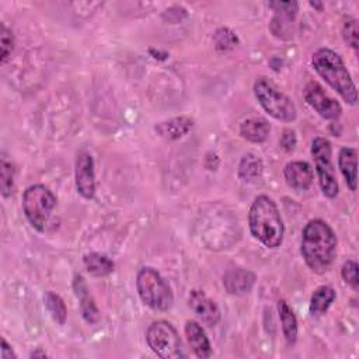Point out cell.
Segmentation results:
<instances>
[{
    "mask_svg": "<svg viewBox=\"0 0 359 359\" xmlns=\"http://www.w3.org/2000/svg\"><path fill=\"white\" fill-rule=\"evenodd\" d=\"M337 236L321 219H311L302 231L300 252L306 265L314 273H325L337 257Z\"/></svg>",
    "mask_w": 359,
    "mask_h": 359,
    "instance_id": "cell-1",
    "label": "cell"
},
{
    "mask_svg": "<svg viewBox=\"0 0 359 359\" xmlns=\"http://www.w3.org/2000/svg\"><path fill=\"white\" fill-rule=\"evenodd\" d=\"M248 227L255 240L268 248H278L283 241L285 226L279 209L268 195H258L248 212Z\"/></svg>",
    "mask_w": 359,
    "mask_h": 359,
    "instance_id": "cell-2",
    "label": "cell"
},
{
    "mask_svg": "<svg viewBox=\"0 0 359 359\" xmlns=\"http://www.w3.org/2000/svg\"><path fill=\"white\" fill-rule=\"evenodd\" d=\"M311 66L317 74L325 80V83L335 90L341 98L355 105L358 101V90L348 72L342 57L330 48H318L311 55Z\"/></svg>",
    "mask_w": 359,
    "mask_h": 359,
    "instance_id": "cell-3",
    "label": "cell"
},
{
    "mask_svg": "<svg viewBox=\"0 0 359 359\" xmlns=\"http://www.w3.org/2000/svg\"><path fill=\"white\" fill-rule=\"evenodd\" d=\"M136 289L142 302L154 311H167L174 303V294L167 280L151 266H143L136 275Z\"/></svg>",
    "mask_w": 359,
    "mask_h": 359,
    "instance_id": "cell-4",
    "label": "cell"
},
{
    "mask_svg": "<svg viewBox=\"0 0 359 359\" xmlns=\"http://www.w3.org/2000/svg\"><path fill=\"white\" fill-rule=\"evenodd\" d=\"M254 94L262 109L276 121L293 122L296 119V105L269 79H257L254 83Z\"/></svg>",
    "mask_w": 359,
    "mask_h": 359,
    "instance_id": "cell-5",
    "label": "cell"
},
{
    "mask_svg": "<svg viewBox=\"0 0 359 359\" xmlns=\"http://www.w3.org/2000/svg\"><path fill=\"white\" fill-rule=\"evenodd\" d=\"M22 212L29 224L39 233L45 231L53 208L56 206V196L53 192L42 185H29L21 198Z\"/></svg>",
    "mask_w": 359,
    "mask_h": 359,
    "instance_id": "cell-6",
    "label": "cell"
},
{
    "mask_svg": "<svg viewBox=\"0 0 359 359\" xmlns=\"http://www.w3.org/2000/svg\"><path fill=\"white\" fill-rule=\"evenodd\" d=\"M146 342L153 353H156L158 358L177 359L187 356L177 330L168 321H153L147 327Z\"/></svg>",
    "mask_w": 359,
    "mask_h": 359,
    "instance_id": "cell-7",
    "label": "cell"
},
{
    "mask_svg": "<svg viewBox=\"0 0 359 359\" xmlns=\"http://www.w3.org/2000/svg\"><path fill=\"white\" fill-rule=\"evenodd\" d=\"M311 157L314 160V167L318 178L320 188L327 198H335L339 192L335 168L332 164V147L328 139L317 136L311 142L310 149Z\"/></svg>",
    "mask_w": 359,
    "mask_h": 359,
    "instance_id": "cell-8",
    "label": "cell"
},
{
    "mask_svg": "<svg viewBox=\"0 0 359 359\" xmlns=\"http://www.w3.org/2000/svg\"><path fill=\"white\" fill-rule=\"evenodd\" d=\"M304 101L324 119H338L342 114L341 104L330 97L317 81H310L303 90Z\"/></svg>",
    "mask_w": 359,
    "mask_h": 359,
    "instance_id": "cell-9",
    "label": "cell"
},
{
    "mask_svg": "<svg viewBox=\"0 0 359 359\" xmlns=\"http://www.w3.org/2000/svg\"><path fill=\"white\" fill-rule=\"evenodd\" d=\"M269 7L275 11L271 21V32L279 39L292 38V25L297 15L299 3L296 1H271Z\"/></svg>",
    "mask_w": 359,
    "mask_h": 359,
    "instance_id": "cell-10",
    "label": "cell"
},
{
    "mask_svg": "<svg viewBox=\"0 0 359 359\" xmlns=\"http://www.w3.org/2000/svg\"><path fill=\"white\" fill-rule=\"evenodd\" d=\"M74 184L77 192L84 199H93L95 195V170L94 160L88 151H80L74 164Z\"/></svg>",
    "mask_w": 359,
    "mask_h": 359,
    "instance_id": "cell-11",
    "label": "cell"
},
{
    "mask_svg": "<svg viewBox=\"0 0 359 359\" xmlns=\"http://www.w3.org/2000/svg\"><path fill=\"white\" fill-rule=\"evenodd\" d=\"M189 307L208 327H215L220 321V310L217 304L209 299L202 290H192L188 297Z\"/></svg>",
    "mask_w": 359,
    "mask_h": 359,
    "instance_id": "cell-12",
    "label": "cell"
},
{
    "mask_svg": "<svg viewBox=\"0 0 359 359\" xmlns=\"http://www.w3.org/2000/svg\"><path fill=\"white\" fill-rule=\"evenodd\" d=\"M255 273L244 268H230L223 273V286L230 294L241 296L248 293L255 283Z\"/></svg>",
    "mask_w": 359,
    "mask_h": 359,
    "instance_id": "cell-13",
    "label": "cell"
},
{
    "mask_svg": "<svg viewBox=\"0 0 359 359\" xmlns=\"http://www.w3.org/2000/svg\"><path fill=\"white\" fill-rule=\"evenodd\" d=\"M286 184L294 191H307L313 184V170L306 161H290L283 168Z\"/></svg>",
    "mask_w": 359,
    "mask_h": 359,
    "instance_id": "cell-14",
    "label": "cell"
},
{
    "mask_svg": "<svg viewBox=\"0 0 359 359\" xmlns=\"http://www.w3.org/2000/svg\"><path fill=\"white\" fill-rule=\"evenodd\" d=\"M73 290L76 297L80 302V311L88 324H95L100 320V311L98 307L93 299V296L88 292V287L84 282V278L81 275H74L73 278Z\"/></svg>",
    "mask_w": 359,
    "mask_h": 359,
    "instance_id": "cell-15",
    "label": "cell"
},
{
    "mask_svg": "<svg viewBox=\"0 0 359 359\" xmlns=\"http://www.w3.org/2000/svg\"><path fill=\"white\" fill-rule=\"evenodd\" d=\"M184 331L195 356L202 359L212 356V346H210L209 338L206 337L205 330L202 328V325H199V323L194 320H188L185 323Z\"/></svg>",
    "mask_w": 359,
    "mask_h": 359,
    "instance_id": "cell-16",
    "label": "cell"
},
{
    "mask_svg": "<svg viewBox=\"0 0 359 359\" xmlns=\"http://www.w3.org/2000/svg\"><path fill=\"white\" fill-rule=\"evenodd\" d=\"M194 128V119L191 116H175L168 121H163L154 126L157 135L167 140H177L185 136Z\"/></svg>",
    "mask_w": 359,
    "mask_h": 359,
    "instance_id": "cell-17",
    "label": "cell"
},
{
    "mask_svg": "<svg viewBox=\"0 0 359 359\" xmlns=\"http://www.w3.org/2000/svg\"><path fill=\"white\" fill-rule=\"evenodd\" d=\"M356 158L358 150L355 147H342L338 154V167L339 171L351 191H356Z\"/></svg>",
    "mask_w": 359,
    "mask_h": 359,
    "instance_id": "cell-18",
    "label": "cell"
},
{
    "mask_svg": "<svg viewBox=\"0 0 359 359\" xmlns=\"http://www.w3.org/2000/svg\"><path fill=\"white\" fill-rule=\"evenodd\" d=\"M271 125L265 118H248L240 126V135L243 139L251 143H262L268 139Z\"/></svg>",
    "mask_w": 359,
    "mask_h": 359,
    "instance_id": "cell-19",
    "label": "cell"
},
{
    "mask_svg": "<svg viewBox=\"0 0 359 359\" xmlns=\"http://www.w3.org/2000/svg\"><path fill=\"white\" fill-rule=\"evenodd\" d=\"M262 172L264 164L258 156H255L254 153H247L241 157L237 174L243 182L254 184L262 177Z\"/></svg>",
    "mask_w": 359,
    "mask_h": 359,
    "instance_id": "cell-20",
    "label": "cell"
},
{
    "mask_svg": "<svg viewBox=\"0 0 359 359\" xmlns=\"http://www.w3.org/2000/svg\"><path fill=\"white\" fill-rule=\"evenodd\" d=\"M278 314L286 342L289 345H294L297 341V318L286 300L278 302Z\"/></svg>",
    "mask_w": 359,
    "mask_h": 359,
    "instance_id": "cell-21",
    "label": "cell"
},
{
    "mask_svg": "<svg viewBox=\"0 0 359 359\" xmlns=\"http://www.w3.org/2000/svg\"><path fill=\"white\" fill-rule=\"evenodd\" d=\"M335 297H337V293L331 286L328 285L318 286L310 297V313L313 316L325 314L331 307V304L334 303Z\"/></svg>",
    "mask_w": 359,
    "mask_h": 359,
    "instance_id": "cell-22",
    "label": "cell"
},
{
    "mask_svg": "<svg viewBox=\"0 0 359 359\" xmlns=\"http://www.w3.org/2000/svg\"><path fill=\"white\" fill-rule=\"evenodd\" d=\"M83 262H84L86 269L94 276L109 275L115 268L114 261L111 258H108L107 255L100 254V252L86 254L84 258H83Z\"/></svg>",
    "mask_w": 359,
    "mask_h": 359,
    "instance_id": "cell-23",
    "label": "cell"
},
{
    "mask_svg": "<svg viewBox=\"0 0 359 359\" xmlns=\"http://www.w3.org/2000/svg\"><path fill=\"white\" fill-rule=\"evenodd\" d=\"M43 302H45V306H46L50 317L53 318V321L63 325L67 318V309H66L63 299L53 292H48L43 297Z\"/></svg>",
    "mask_w": 359,
    "mask_h": 359,
    "instance_id": "cell-24",
    "label": "cell"
},
{
    "mask_svg": "<svg viewBox=\"0 0 359 359\" xmlns=\"http://www.w3.org/2000/svg\"><path fill=\"white\" fill-rule=\"evenodd\" d=\"M0 188L4 198L10 196L14 188V167L4 157L0 161Z\"/></svg>",
    "mask_w": 359,
    "mask_h": 359,
    "instance_id": "cell-25",
    "label": "cell"
},
{
    "mask_svg": "<svg viewBox=\"0 0 359 359\" xmlns=\"http://www.w3.org/2000/svg\"><path fill=\"white\" fill-rule=\"evenodd\" d=\"M238 39L236 34L229 28H219L213 35V43L215 48L220 52H226L233 49L237 45Z\"/></svg>",
    "mask_w": 359,
    "mask_h": 359,
    "instance_id": "cell-26",
    "label": "cell"
},
{
    "mask_svg": "<svg viewBox=\"0 0 359 359\" xmlns=\"http://www.w3.org/2000/svg\"><path fill=\"white\" fill-rule=\"evenodd\" d=\"M14 49V36L13 32L6 27L1 25V34H0V59L1 63H7V60L11 56V52Z\"/></svg>",
    "mask_w": 359,
    "mask_h": 359,
    "instance_id": "cell-27",
    "label": "cell"
},
{
    "mask_svg": "<svg viewBox=\"0 0 359 359\" xmlns=\"http://www.w3.org/2000/svg\"><path fill=\"white\" fill-rule=\"evenodd\" d=\"M342 36L345 42L358 52V20L348 17L342 25Z\"/></svg>",
    "mask_w": 359,
    "mask_h": 359,
    "instance_id": "cell-28",
    "label": "cell"
},
{
    "mask_svg": "<svg viewBox=\"0 0 359 359\" xmlns=\"http://www.w3.org/2000/svg\"><path fill=\"white\" fill-rule=\"evenodd\" d=\"M341 275L342 279L345 280L346 285H349L353 290H358L359 282H358V264L353 259H348L344 262L341 268Z\"/></svg>",
    "mask_w": 359,
    "mask_h": 359,
    "instance_id": "cell-29",
    "label": "cell"
},
{
    "mask_svg": "<svg viewBox=\"0 0 359 359\" xmlns=\"http://www.w3.org/2000/svg\"><path fill=\"white\" fill-rule=\"evenodd\" d=\"M280 147L285 150V151H292L297 143V137H296V133L294 130L292 129H283L282 132V136H280Z\"/></svg>",
    "mask_w": 359,
    "mask_h": 359,
    "instance_id": "cell-30",
    "label": "cell"
},
{
    "mask_svg": "<svg viewBox=\"0 0 359 359\" xmlns=\"http://www.w3.org/2000/svg\"><path fill=\"white\" fill-rule=\"evenodd\" d=\"M11 358L15 359L17 355L14 353V351L11 349L8 342L4 338H1V359H11Z\"/></svg>",
    "mask_w": 359,
    "mask_h": 359,
    "instance_id": "cell-31",
    "label": "cell"
},
{
    "mask_svg": "<svg viewBox=\"0 0 359 359\" xmlns=\"http://www.w3.org/2000/svg\"><path fill=\"white\" fill-rule=\"evenodd\" d=\"M29 356H31V358H38V356L45 358V356H48V355H46L43 351H34V352L29 353Z\"/></svg>",
    "mask_w": 359,
    "mask_h": 359,
    "instance_id": "cell-32",
    "label": "cell"
},
{
    "mask_svg": "<svg viewBox=\"0 0 359 359\" xmlns=\"http://www.w3.org/2000/svg\"><path fill=\"white\" fill-rule=\"evenodd\" d=\"M310 4H311V6H313V7H318V8H320V10H321V8H323V6H321V3H313V1H311V3H310Z\"/></svg>",
    "mask_w": 359,
    "mask_h": 359,
    "instance_id": "cell-33",
    "label": "cell"
}]
</instances>
